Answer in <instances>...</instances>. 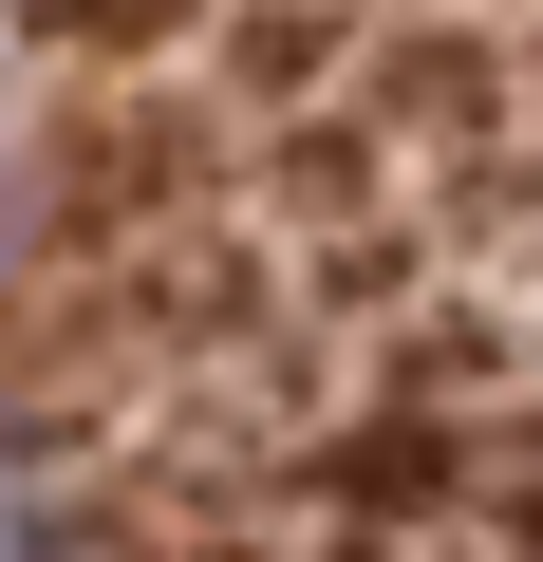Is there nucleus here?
I'll list each match as a JSON object with an SVG mask.
<instances>
[{
  "mask_svg": "<svg viewBox=\"0 0 543 562\" xmlns=\"http://www.w3.org/2000/svg\"><path fill=\"white\" fill-rule=\"evenodd\" d=\"M0 562H38V543H20V487H0Z\"/></svg>",
  "mask_w": 543,
  "mask_h": 562,
  "instance_id": "nucleus-1",
  "label": "nucleus"
}]
</instances>
